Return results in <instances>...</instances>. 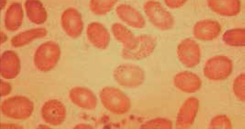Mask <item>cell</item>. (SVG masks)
I'll return each instance as SVG.
<instances>
[{
	"label": "cell",
	"instance_id": "6da1fadb",
	"mask_svg": "<svg viewBox=\"0 0 245 129\" xmlns=\"http://www.w3.org/2000/svg\"><path fill=\"white\" fill-rule=\"evenodd\" d=\"M157 38L154 35L143 34L135 36L127 46L123 47L121 54L123 58L138 60L144 59L154 51Z\"/></svg>",
	"mask_w": 245,
	"mask_h": 129
},
{
	"label": "cell",
	"instance_id": "7a4b0ae2",
	"mask_svg": "<svg viewBox=\"0 0 245 129\" xmlns=\"http://www.w3.org/2000/svg\"><path fill=\"white\" fill-rule=\"evenodd\" d=\"M99 97L103 106L113 113L123 114L130 109L131 103L129 98L118 88L105 87L100 91Z\"/></svg>",
	"mask_w": 245,
	"mask_h": 129
},
{
	"label": "cell",
	"instance_id": "3957f363",
	"mask_svg": "<svg viewBox=\"0 0 245 129\" xmlns=\"http://www.w3.org/2000/svg\"><path fill=\"white\" fill-rule=\"evenodd\" d=\"M144 11L149 20L155 27L161 30H168L174 26L173 16L159 2L150 0L143 5Z\"/></svg>",
	"mask_w": 245,
	"mask_h": 129
},
{
	"label": "cell",
	"instance_id": "277c9868",
	"mask_svg": "<svg viewBox=\"0 0 245 129\" xmlns=\"http://www.w3.org/2000/svg\"><path fill=\"white\" fill-rule=\"evenodd\" d=\"M34 104L27 98L14 97L5 100L1 105L2 113L7 117L15 119H24L32 113Z\"/></svg>",
	"mask_w": 245,
	"mask_h": 129
},
{
	"label": "cell",
	"instance_id": "5b68a950",
	"mask_svg": "<svg viewBox=\"0 0 245 129\" xmlns=\"http://www.w3.org/2000/svg\"><path fill=\"white\" fill-rule=\"evenodd\" d=\"M113 76L120 85L128 87L140 85L145 79V72L141 67L128 63L117 66L113 71Z\"/></svg>",
	"mask_w": 245,
	"mask_h": 129
},
{
	"label": "cell",
	"instance_id": "8992f818",
	"mask_svg": "<svg viewBox=\"0 0 245 129\" xmlns=\"http://www.w3.org/2000/svg\"><path fill=\"white\" fill-rule=\"evenodd\" d=\"M232 63L228 57L217 55L206 62L203 69L204 76L212 80H221L228 78L232 73Z\"/></svg>",
	"mask_w": 245,
	"mask_h": 129
},
{
	"label": "cell",
	"instance_id": "52a82bcc",
	"mask_svg": "<svg viewBox=\"0 0 245 129\" xmlns=\"http://www.w3.org/2000/svg\"><path fill=\"white\" fill-rule=\"evenodd\" d=\"M176 54L179 61L187 67H194L200 62V49L192 39L187 38L180 42L177 47Z\"/></svg>",
	"mask_w": 245,
	"mask_h": 129
},
{
	"label": "cell",
	"instance_id": "ba28073f",
	"mask_svg": "<svg viewBox=\"0 0 245 129\" xmlns=\"http://www.w3.org/2000/svg\"><path fill=\"white\" fill-rule=\"evenodd\" d=\"M41 113L45 122L54 126L62 124L66 118V114L64 105L56 100L45 102L42 107Z\"/></svg>",
	"mask_w": 245,
	"mask_h": 129
},
{
	"label": "cell",
	"instance_id": "9c48e42d",
	"mask_svg": "<svg viewBox=\"0 0 245 129\" xmlns=\"http://www.w3.org/2000/svg\"><path fill=\"white\" fill-rule=\"evenodd\" d=\"M199 104L198 99L193 97L188 98L184 101L177 113L176 127L187 128L193 124L198 111Z\"/></svg>",
	"mask_w": 245,
	"mask_h": 129
},
{
	"label": "cell",
	"instance_id": "30bf717a",
	"mask_svg": "<svg viewBox=\"0 0 245 129\" xmlns=\"http://www.w3.org/2000/svg\"><path fill=\"white\" fill-rule=\"evenodd\" d=\"M63 28L67 34L74 38L79 37L82 32L84 24L80 13L76 9H67L62 17Z\"/></svg>",
	"mask_w": 245,
	"mask_h": 129
},
{
	"label": "cell",
	"instance_id": "8fae6325",
	"mask_svg": "<svg viewBox=\"0 0 245 129\" xmlns=\"http://www.w3.org/2000/svg\"><path fill=\"white\" fill-rule=\"evenodd\" d=\"M89 41L95 47L101 49L106 48L110 41V35L102 24L98 22L89 23L86 29Z\"/></svg>",
	"mask_w": 245,
	"mask_h": 129
},
{
	"label": "cell",
	"instance_id": "7c38bea8",
	"mask_svg": "<svg viewBox=\"0 0 245 129\" xmlns=\"http://www.w3.org/2000/svg\"><path fill=\"white\" fill-rule=\"evenodd\" d=\"M116 12L120 19L130 26L142 28L146 25L145 20L141 13L131 5L120 4L117 6Z\"/></svg>",
	"mask_w": 245,
	"mask_h": 129
},
{
	"label": "cell",
	"instance_id": "4fadbf2b",
	"mask_svg": "<svg viewBox=\"0 0 245 129\" xmlns=\"http://www.w3.org/2000/svg\"><path fill=\"white\" fill-rule=\"evenodd\" d=\"M69 97L72 102L79 107L92 109L96 106L97 99L95 95L87 88L74 87L70 91Z\"/></svg>",
	"mask_w": 245,
	"mask_h": 129
},
{
	"label": "cell",
	"instance_id": "5bb4252c",
	"mask_svg": "<svg viewBox=\"0 0 245 129\" xmlns=\"http://www.w3.org/2000/svg\"><path fill=\"white\" fill-rule=\"evenodd\" d=\"M175 87L184 92L192 93L198 91L202 85V81L196 74L188 71L180 72L173 78Z\"/></svg>",
	"mask_w": 245,
	"mask_h": 129
},
{
	"label": "cell",
	"instance_id": "9a60e30c",
	"mask_svg": "<svg viewBox=\"0 0 245 129\" xmlns=\"http://www.w3.org/2000/svg\"><path fill=\"white\" fill-rule=\"evenodd\" d=\"M221 27L219 23L216 21L206 20L197 22L194 27L195 37L199 40H211L219 35Z\"/></svg>",
	"mask_w": 245,
	"mask_h": 129
},
{
	"label": "cell",
	"instance_id": "2e32d148",
	"mask_svg": "<svg viewBox=\"0 0 245 129\" xmlns=\"http://www.w3.org/2000/svg\"><path fill=\"white\" fill-rule=\"evenodd\" d=\"M208 3L213 11L221 15H236L240 10L241 4L239 0H208Z\"/></svg>",
	"mask_w": 245,
	"mask_h": 129
},
{
	"label": "cell",
	"instance_id": "e0dca14e",
	"mask_svg": "<svg viewBox=\"0 0 245 129\" xmlns=\"http://www.w3.org/2000/svg\"><path fill=\"white\" fill-rule=\"evenodd\" d=\"M111 29L115 38L123 44V47L128 46L135 36L132 31L119 23L113 24Z\"/></svg>",
	"mask_w": 245,
	"mask_h": 129
},
{
	"label": "cell",
	"instance_id": "ac0fdd59",
	"mask_svg": "<svg viewBox=\"0 0 245 129\" xmlns=\"http://www.w3.org/2000/svg\"><path fill=\"white\" fill-rule=\"evenodd\" d=\"M245 30L235 28L228 30L223 35V40L227 45L233 46L245 45Z\"/></svg>",
	"mask_w": 245,
	"mask_h": 129
},
{
	"label": "cell",
	"instance_id": "d6986e66",
	"mask_svg": "<svg viewBox=\"0 0 245 129\" xmlns=\"http://www.w3.org/2000/svg\"><path fill=\"white\" fill-rule=\"evenodd\" d=\"M117 2L116 0H92L90 1L89 6L94 14L104 15L112 9Z\"/></svg>",
	"mask_w": 245,
	"mask_h": 129
},
{
	"label": "cell",
	"instance_id": "ffe728a7",
	"mask_svg": "<svg viewBox=\"0 0 245 129\" xmlns=\"http://www.w3.org/2000/svg\"><path fill=\"white\" fill-rule=\"evenodd\" d=\"M172 123L169 120L163 118H156L148 121L140 127L143 129H171Z\"/></svg>",
	"mask_w": 245,
	"mask_h": 129
},
{
	"label": "cell",
	"instance_id": "44dd1931",
	"mask_svg": "<svg viewBox=\"0 0 245 129\" xmlns=\"http://www.w3.org/2000/svg\"><path fill=\"white\" fill-rule=\"evenodd\" d=\"M245 75L241 74L235 79L233 84V90L236 97L240 101H245Z\"/></svg>",
	"mask_w": 245,
	"mask_h": 129
},
{
	"label": "cell",
	"instance_id": "7402d4cb",
	"mask_svg": "<svg viewBox=\"0 0 245 129\" xmlns=\"http://www.w3.org/2000/svg\"><path fill=\"white\" fill-rule=\"evenodd\" d=\"M210 129H231L232 124L228 117L225 115H218L214 117L209 124Z\"/></svg>",
	"mask_w": 245,
	"mask_h": 129
},
{
	"label": "cell",
	"instance_id": "603a6c76",
	"mask_svg": "<svg viewBox=\"0 0 245 129\" xmlns=\"http://www.w3.org/2000/svg\"><path fill=\"white\" fill-rule=\"evenodd\" d=\"M186 0H164V2L168 7L171 8H179L183 6Z\"/></svg>",
	"mask_w": 245,
	"mask_h": 129
}]
</instances>
